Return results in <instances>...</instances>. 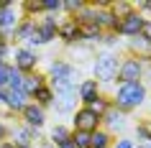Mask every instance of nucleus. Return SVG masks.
<instances>
[{
    "label": "nucleus",
    "mask_w": 151,
    "mask_h": 148,
    "mask_svg": "<svg viewBox=\"0 0 151 148\" xmlns=\"http://www.w3.org/2000/svg\"><path fill=\"white\" fill-rule=\"evenodd\" d=\"M0 148H16V146H13V143H8V140H3V143H0Z\"/></svg>",
    "instance_id": "obj_38"
},
{
    "label": "nucleus",
    "mask_w": 151,
    "mask_h": 148,
    "mask_svg": "<svg viewBox=\"0 0 151 148\" xmlns=\"http://www.w3.org/2000/svg\"><path fill=\"white\" fill-rule=\"evenodd\" d=\"M146 84L143 82H131V84H118L115 92H113V107L120 110V112H131V110L141 107L146 102Z\"/></svg>",
    "instance_id": "obj_1"
},
{
    "label": "nucleus",
    "mask_w": 151,
    "mask_h": 148,
    "mask_svg": "<svg viewBox=\"0 0 151 148\" xmlns=\"http://www.w3.org/2000/svg\"><path fill=\"white\" fill-rule=\"evenodd\" d=\"M8 79H10V64H0V89L8 87Z\"/></svg>",
    "instance_id": "obj_28"
},
{
    "label": "nucleus",
    "mask_w": 151,
    "mask_h": 148,
    "mask_svg": "<svg viewBox=\"0 0 151 148\" xmlns=\"http://www.w3.org/2000/svg\"><path fill=\"white\" fill-rule=\"evenodd\" d=\"M10 112H23V107L28 105V97H26L21 89H5V102Z\"/></svg>",
    "instance_id": "obj_17"
},
{
    "label": "nucleus",
    "mask_w": 151,
    "mask_h": 148,
    "mask_svg": "<svg viewBox=\"0 0 151 148\" xmlns=\"http://www.w3.org/2000/svg\"><path fill=\"white\" fill-rule=\"evenodd\" d=\"M8 49H10V44H8V41H3V39H0V64H5V56H8Z\"/></svg>",
    "instance_id": "obj_32"
},
{
    "label": "nucleus",
    "mask_w": 151,
    "mask_h": 148,
    "mask_svg": "<svg viewBox=\"0 0 151 148\" xmlns=\"http://www.w3.org/2000/svg\"><path fill=\"white\" fill-rule=\"evenodd\" d=\"M110 148H136V146H133V140H131V138H118Z\"/></svg>",
    "instance_id": "obj_31"
},
{
    "label": "nucleus",
    "mask_w": 151,
    "mask_h": 148,
    "mask_svg": "<svg viewBox=\"0 0 151 148\" xmlns=\"http://www.w3.org/2000/svg\"><path fill=\"white\" fill-rule=\"evenodd\" d=\"M110 146H113V135L103 128L90 135V148H110Z\"/></svg>",
    "instance_id": "obj_19"
},
{
    "label": "nucleus",
    "mask_w": 151,
    "mask_h": 148,
    "mask_svg": "<svg viewBox=\"0 0 151 148\" xmlns=\"http://www.w3.org/2000/svg\"><path fill=\"white\" fill-rule=\"evenodd\" d=\"M85 5H87V3H82V0H67V3H62V10H67L69 18H74L82 8H85Z\"/></svg>",
    "instance_id": "obj_25"
},
{
    "label": "nucleus",
    "mask_w": 151,
    "mask_h": 148,
    "mask_svg": "<svg viewBox=\"0 0 151 148\" xmlns=\"http://www.w3.org/2000/svg\"><path fill=\"white\" fill-rule=\"evenodd\" d=\"M143 74H146V77H149V79H151V61H149V64H146V66H143Z\"/></svg>",
    "instance_id": "obj_36"
},
{
    "label": "nucleus",
    "mask_w": 151,
    "mask_h": 148,
    "mask_svg": "<svg viewBox=\"0 0 151 148\" xmlns=\"http://www.w3.org/2000/svg\"><path fill=\"white\" fill-rule=\"evenodd\" d=\"M56 148H74V146H72V140H64L62 146H56Z\"/></svg>",
    "instance_id": "obj_37"
},
{
    "label": "nucleus",
    "mask_w": 151,
    "mask_h": 148,
    "mask_svg": "<svg viewBox=\"0 0 151 148\" xmlns=\"http://www.w3.org/2000/svg\"><path fill=\"white\" fill-rule=\"evenodd\" d=\"M33 97H36V105H39L41 110H46V107H51V105H54V89H51V87H41L39 92L33 94Z\"/></svg>",
    "instance_id": "obj_21"
},
{
    "label": "nucleus",
    "mask_w": 151,
    "mask_h": 148,
    "mask_svg": "<svg viewBox=\"0 0 151 148\" xmlns=\"http://www.w3.org/2000/svg\"><path fill=\"white\" fill-rule=\"evenodd\" d=\"M49 84V79L44 77V74H39V71H33V74H23V84H21V92L31 100L33 94L39 92L41 87H46Z\"/></svg>",
    "instance_id": "obj_14"
},
{
    "label": "nucleus",
    "mask_w": 151,
    "mask_h": 148,
    "mask_svg": "<svg viewBox=\"0 0 151 148\" xmlns=\"http://www.w3.org/2000/svg\"><path fill=\"white\" fill-rule=\"evenodd\" d=\"M33 31H36V21H33V18H23V21L18 23L13 39H16V41H28L33 36Z\"/></svg>",
    "instance_id": "obj_18"
},
{
    "label": "nucleus",
    "mask_w": 151,
    "mask_h": 148,
    "mask_svg": "<svg viewBox=\"0 0 151 148\" xmlns=\"http://www.w3.org/2000/svg\"><path fill=\"white\" fill-rule=\"evenodd\" d=\"M49 87L54 89L56 112H72L74 105H77V84H72V82H51Z\"/></svg>",
    "instance_id": "obj_3"
},
{
    "label": "nucleus",
    "mask_w": 151,
    "mask_h": 148,
    "mask_svg": "<svg viewBox=\"0 0 151 148\" xmlns=\"http://www.w3.org/2000/svg\"><path fill=\"white\" fill-rule=\"evenodd\" d=\"M141 39H146L151 44V18H146V23H143V28H141V33H138Z\"/></svg>",
    "instance_id": "obj_30"
},
{
    "label": "nucleus",
    "mask_w": 151,
    "mask_h": 148,
    "mask_svg": "<svg viewBox=\"0 0 151 148\" xmlns=\"http://www.w3.org/2000/svg\"><path fill=\"white\" fill-rule=\"evenodd\" d=\"M103 125H108V128H103V130H108L110 135H113L115 130H123V128H126V112L110 107V110L103 115Z\"/></svg>",
    "instance_id": "obj_16"
},
{
    "label": "nucleus",
    "mask_w": 151,
    "mask_h": 148,
    "mask_svg": "<svg viewBox=\"0 0 151 148\" xmlns=\"http://www.w3.org/2000/svg\"><path fill=\"white\" fill-rule=\"evenodd\" d=\"M69 140H72V146H74V148H90V133H80V130H72Z\"/></svg>",
    "instance_id": "obj_24"
},
{
    "label": "nucleus",
    "mask_w": 151,
    "mask_h": 148,
    "mask_svg": "<svg viewBox=\"0 0 151 148\" xmlns=\"http://www.w3.org/2000/svg\"><path fill=\"white\" fill-rule=\"evenodd\" d=\"M49 84L51 82H72V84L80 87V74L77 69L72 66L69 61H64V59H54V61L49 64Z\"/></svg>",
    "instance_id": "obj_4"
},
{
    "label": "nucleus",
    "mask_w": 151,
    "mask_h": 148,
    "mask_svg": "<svg viewBox=\"0 0 151 148\" xmlns=\"http://www.w3.org/2000/svg\"><path fill=\"white\" fill-rule=\"evenodd\" d=\"M18 13H16V5L8 3V0H0V39L8 41L18 28Z\"/></svg>",
    "instance_id": "obj_5"
},
{
    "label": "nucleus",
    "mask_w": 151,
    "mask_h": 148,
    "mask_svg": "<svg viewBox=\"0 0 151 148\" xmlns=\"http://www.w3.org/2000/svg\"><path fill=\"white\" fill-rule=\"evenodd\" d=\"M56 36H59V39L64 41V44H80V26L74 23V21H72V18H67V21H64V23H59V28H56Z\"/></svg>",
    "instance_id": "obj_15"
},
{
    "label": "nucleus",
    "mask_w": 151,
    "mask_h": 148,
    "mask_svg": "<svg viewBox=\"0 0 151 148\" xmlns=\"http://www.w3.org/2000/svg\"><path fill=\"white\" fill-rule=\"evenodd\" d=\"M136 10H138L141 16H143V13H151V3H138V8H136Z\"/></svg>",
    "instance_id": "obj_33"
},
{
    "label": "nucleus",
    "mask_w": 151,
    "mask_h": 148,
    "mask_svg": "<svg viewBox=\"0 0 151 148\" xmlns=\"http://www.w3.org/2000/svg\"><path fill=\"white\" fill-rule=\"evenodd\" d=\"M100 89H103V87L97 84L95 79H82L80 87H77V97H80L82 107H90V105L100 97Z\"/></svg>",
    "instance_id": "obj_12"
},
{
    "label": "nucleus",
    "mask_w": 151,
    "mask_h": 148,
    "mask_svg": "<svg viewBox=\"0 0 151 148\" xmlns=\"http://www.w3.org/2000/svg\"><path fill=\"white\" fill-rule=\"evenodd\" d=\"M105 33L97 28V26H80V39L87 41V44H100Z\"/></svg>",
    "instance_id": "obj_20"
},
{
    "label": "nucleus",
    "mask_w": 151,
    "mask_h": 148,
    "mask_svg": "<svg viewBox=\"0 0 151 148\" xmlns=\"http://www.w3.org/2000/svg\"><path fill=\"white\" fill-rule=\"evenodd\" d=\"M143 23H146V16H141L138 10H131L128 16L120 18V26H118V33L115 36H126V39H133V36H138L143 28Z\"/></svg>",
    "instance_id": "obj_9"
},
{
    "label": "nucleus",
    "mask_w": 151,
    "mask_h": 148,
    "mask_svg": "<svg viewBox=\"0 0 151 148\" xmlns=\"http://www.w3.org/2000/svg\"><path fill=\"white\" fill-rule=\"evenodd\" d=\"M56 28H59L56 16H46V18H41V21H36V33H39L41 44L54 41V39H56Z\"/></svg>",
    "instance_id": "obj_13"
},
{
    "label": "nucleus",
    "mask_w": 151,
    "mask_h": 148,
    "mask_svg": "<svg viewBox=\"0 0 151 148\" xmlns=\"http://www.w3.org/2000/svg\"><path fill=\"white\" fill-rule=\"evenodd\" d=\"M59 10H62V0H44V13L54 16V13H59Z\"/></svg>",
    "instance_id": "obj_27"
},
{
    "label": "nucleus",
    "mask_w": 151,
    "mask_h": 148,
    "mask_svg": "<svg viewBox=\"0 0 151 148\" xmlns=\"http://www.w3.org/2000/svg\"><path fill=\"white\" fill-rule=\"evenodd\" d=\"M5 135H8V128H5V123H3V117H0V143L5 140Z\"/></svg>",
    "instance_id": "obj_34"
},
{
    "label": "nucleus",
    "mask_w": 151,
    "mask_h": 148,
    "mask_svg": "<svg viewBox=\"0 0 151 148\" xmlns=\"http://www.w3.org/2000/svg\"><path fill=\"white\" fill-rule=\"evenodd\" d=\"M143 66L146 64L141 59H136V56H126L118 66V82L120 84H131V82H141L143 77Z\"/></svg>",
    "instance_id": "obj_6"
},
{
    "label": "nucleus",
    "mask_w": 151,
    "mask_h": 148,
    "mask_svg": "<svg viewBox=\"0 0 151 148\" xmlns=\"http://www.w3.org/2000/svg\"><path fill=\"white\" fill-rule=\"evenodd\" d=\"M118 66H120V59L113 51H100L95 56V64H92V71H95V82L100 87L103 84H113L118 79Z\"/></svg>",
    "instance_id": "obj_2"
},
{
    "label": "nucleus",
    "mask_w": 151,
    "mask_h": 148,
    "mask_svg": "<svg viewBox=\"0 0 151 148\" xmlns=\"http://www.w3.org/2000/svg\"><path fill=\"white\" fill-rule=\"evenodd\" d=\"M21 115H23V125L31 128V130H39V128H44V123H46V110H41L36 102H28Z\"/></svg>",
    "instance_id": "obj_11"
},
{
    "label": "nucleus",
    "mask_w": 151,
    "mask_h": 148,
    "mask_svg": "<svg viewBox=\"0 0 151 148\" xmlns=\"http://www.w3.org/2000/svg\"><path fill=\"white\" fill-rule=\"evenodd\" d=\"M23 10L28 13L26 18H33V13H44V0H28L23 3Z\"/></svg>",
    "instance_id": "obj_26"
},
{
    "label": "nucleus",
    "mask_w": 151,
    "mask_h": 148,
    "mask_svg": "<svg viewBox=\"0 0 151 148\" xmlns=\"http://www.w3.org/2000/svg\"><path fill=\"white\" fill-rule=\"evenodd\" d=\"M136 138H138V140L151 138V128H149L146 123H138V125H136Z\"/></svg>",
    "instance_id": "obj_29"
},
{
    "label": "nucleus",
    "mask_w": 151,
    "mask_h": 148,
    "mask_svg": "<svg viewBox=\"0 0 151 148\" xmlns=\"http://www.w3.org/2000/svg\"><path fill=\"white\" fill-rule=\"evenodd\" d=\"M41 148H51V146H41Z\"/></svg>",
    "instance_id": "obj_39"
},
{
    "label": "nucleus",
    "mask_w": 151,
    "mask_h": 148,
    "mask_svg": "<svg viewBox=\"0 0 151 148\" xmlns=\"http://www.w3.org/2000/svg\"><path fill=\"white\" fill-rule=\"evenodd\" d=\"M13 66H16L21 74H33L36 71V66H39V56H36V51L28 46H18L16 54H13Z\"/></svg>",
    "instance_id": "obj_8"
},
{
    "label": "nucleus",
    "mask_w": 151,
    "mask_h": 148,
    "mask_svg": "<svg viewBox=\"0 0 151 148\" xmlns=\"http://www.w3.org/2000/svg\"><path fill=\"white\" fill-rule=\"evenodd\" d=\"M138 148H151V138H146V140H141V143H138Z\"/></svg>",
    "instance_id": "obj_35"
},
{
    "label": "nucleus",
    "mask_w": 151,
    "mask_h": 148,
    "mask_svg": "<svg viewBox=\"0 0 151 148\" xmlns=\"http://www.w3.org/2000/svg\"><path fill=\"white\" fill-rule=\"evenodd\" d=\"M72 125H74V130H80V133H92L100 130L103 128V120L92 112L90 107H80L77 112H74V117H72Z\"/></svg>",
    "instance_id": "obj_7"
},
{
    "label": "nucleus",
    "mask_w": 151,
    "mask_h": 148,
    "mask_svg": "<svg viewBox=\"0 0 151 148\" xmlns=\"http://www.w3.org/2000/svg\"><path fill=\"white\" fill-rule=\"evenodd\" d=\"M110 107H113V102L108 100V97H103V94H100V97H97V100L92 102V105H90V110H92V112H95V115L100 117V120H103V115H105V112H108Z\"/></svg>",
    "instance_id": "obj_23"
},
{
    "label": "nucleus",
    "mask_w": 151,
    "mask_h": 148,
    "mask_svg": "<svg viewBox=\"0 0 151 148\" xmlns=\"http://www.w3.org/2000/svg\"><path fill=\"white\" fill-rule=\"evenodd\" d=\"M10 140L16 148H31L33 140H39V130H31V128H26V125H18V128H10L8 130Z\"/></svg>",
    "instance_id": "obj_10"
},
{
    "label": "nucleus",
    "mask_w": 151,
    "mask_h": 148,
    "mask_svg": "<svg viewBox=\"0 0 151 148\" xmlns=\"http://www.w3.org/2000/svg\"><path fill=\"white\" fill-rule=\"evenodd\" d=\"M69 135H72V130L67 125H56V128H51V135H49V138H51L54 146H62L64 140H69Z\"/></svg>",
    "instance_id": "obj_22"
}]
</instances>
